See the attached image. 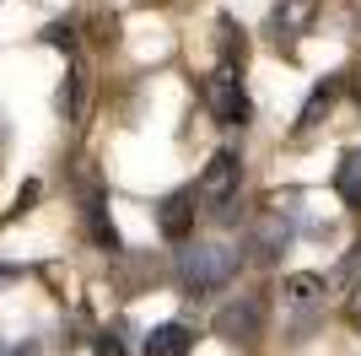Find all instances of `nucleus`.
I'll list each match as a JSON object with an SVG mask.
<instances>
[{
	"mask_svg": "<svg viewBox=\"0 0 361 356\" xmlns=\"http://www.w3.org/2000/svg\"><path fill=\"white\" fill-rule=\"evenodd\" d=\"M178 275H183V286L211 292V286H221L226 275H232V254H226L221 243H189V249L178 254Z\"/></svg>",
	"mask_w": 361,
	"mask_h": 356,
	"instance_id": "obj_1",
	"label": "nucleus"
},
{
	"mask_svg": "<svg viewBox=\"0 0 361 356\" xmlns=\"http://www.w3.org/2000/svg\"><path fill=\"white\" fill-rule=\"evenodd\" d=\"M205 103L221 124H243L248 119V92H243V76L238 65H216L211 81H205Z\"/></svg>",
	"mask_w": 361,
	"mask_h": 356,
	"instance_id": "obj_2",
	"label": "nucleus"
},
{
	"mask_svg": "<svg viewBox=\"0 0 361 356\" xmlns=\"http://www.w3.org/2000/svg\"><path fill=\"white\" fill-rule=\"evenodd\" d=\"M238 178H243V162H238V151H216L195 194L205 200V206H216V210L226 216V206H232V194H238Z\"/></svg>",
	"mask_w": 361,
	"mask_h": 356,
	"instance_id": "obj_3",
	"label": "nucleus"
},
{
	"mask_svg": "<svg viewBox=\"0 0 361 356\" xmlns=\"http://www.w3.org/2000/svg\"><path fill=\"white\" fill-rule=\"evenodd\" d=\"M259 324H264V308H259L254 297H243V302H232V308L216 319V335H221V340H254Z\"/></svg>",
	"mask_w": 361,
	"mask_h": 356,
	"instance_id": "obj_4",
	"label": "nucleus"
},
{
	"mask_svg": "<svg viewBox=\"0 0 361 356\" xmlns=\"http://www.w3.org/2000/svg\"><path fill=\"white\" fill-rule=\"evenodd\" d=\"M195 206H200V194H195V189L167 194V200H162V232H167V237H183L189 227H195Z\"/></svg>",
	"mask_w": 361,
	"mask_h": 356,
	"instance_id": "obj_5",
	"label": "nucleus"
},
{
	"mask_svg": "<svg viewBox=\"0 0 361 356\" xmlns=\"http://www.w3.org/2000/svg\"><path fill=\"white\" fill-rule=\"evenodd\" d=\"M286 297H291V308H297V319L307 324V319L324 308V281H318V275H291V281H286Z\"/></svg>",
	"mask_w": 361,
	"mask_h": 356,
	"instance_id": "obj_6",
	"label": "nucleus"
},
{
	"mask_svg": "<svg viewBox=\"0 0 361 356\" xmlns=\"http://www.w3.org/2000/svg\"><path fill=\"white\" fill-rule=\"evenodd\" d=\"M189 345H195V335L183 324H157L146 335V356H189Z\"/></svg>",
	"mask_w": 361,
	"mask_h": 356,
	"instance_id": "obj_7",
	"label": "nucleus"
},
{
	"mask_svg": "<svg viewBox=\"0 0 361 356\" xmlns=\"http://www.w3.org/2000/svg\"><path fill=\"white\" fill-rule=\"evenodd\" d=\"M334 189H340V200H345V206H361V151H350L345 162H340Z\"/></svg>",
	"mask_w": 361,
	"mask_h": 356,
	"instance_id": "obj_8",
	"label": "nucleus"
},
{
	"mask_svg": "<svg viewBox=\"0 0 361 356\" xmlns=\"http://www.w3.org/2000/svg\"><path fill=\"white\" fill-rule=\"evenodd\" d=\"M334 92H340V76H329V81H324V87H313V97H307V108H302V130H313V119L318 114H329V103H334Z\"/></svg>",
	"mask_w": 361,
	"mask_h": 356,
	"instance_id": "obj_9",
	"label": "nucleus"
},
{
	"mask_svg": "<svg viewBox=\"0 0 361 356\" xmlns=\"http://www.w3.org/2000/svg\"><path fill=\"white\" fill-rule=\"evenodd\" d=\"M92 237H97V243H103V249H119V232H114V222H108V206L103 200H92Z\"/></svg>",
	"mask_w": 361,
	"mask_h": 356,
	"instance_id": "obj_10",
	"label": "nucleus"
},
{
	"mask_svg": "<svg viewBox=\"0 0 361 356\" xmlns=\"http://www.w3.org/2000/svg\"><path fill=\"white\" fill-rule=\"evenodd\" d=\"M92 351H97V356H130V351L119 345V335H97V345H92Z\"/></svg>",
	"mask_w": 361,
	"mask_h": 356,
	"instance_id": "obj_11",
	"label": "nucleus"
}]
</instances>
